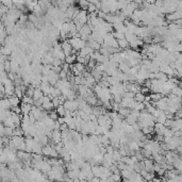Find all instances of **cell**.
Instances as JSON below:
<instances>
[{"mask_svg": "<svg viewBox=\"0 0 182 182\" xmlns=\"http://www.w3.org/2000/svg\"><path fill=\"white\" fill-rule=\"evenodd\" d=\"M62 49H63V52H64V54L66 56V58L75 53V50L73 49V47H71V45H70V43H69L68 40L62 43Z\"/></svg>", "mask_w": 182, "mask_h": 182, "instance_id": "6da1fadb", "label": "cell"}, {"mask_svg": "<svg viewBox=\"0 0 182 182\" xmlns=\"http://www.w3.org/2000/svg\"><path fill=\"white\" fill-rule=\"evenodd\" d=\"M52 142L54 145L62 144V132L60 130H53L52 132Z\"/></svg>", "mask_w": 182, "mask_h": 182, "instance_id": "7a4b0ae2", "label": "cell"}, {"mask_svg": "<svg viewBox=\"0 0 182 182\" xmlns=\"http://www.w3.org/2000/svg\"><path fill=\"white\" fill-rule=\"evenodd\" d=\"M32 106L31 104H27V103H23L20 104V109H21V114L23 115H29L32 111Z\"/></svg>", "mask_w": 182, "mask_h": 182, "instance_id": "3957f363", "label": "cell"}, {"mask_svg": "<svg viewBox=\"0 0 182 182\" xmlns=\"http://www.w3.org/2000/svg\"><path fill=\"white\" fill-rule=\"evenodd\" d=\"M1 110H12V106H11V102L8 98H3L1 99Z\"/></svg>", "mask_w": 182, "mask_h": 182, "instance_id": "277c9868", "label": "cell"}, {"mask_svg": "<svg viewBox=\"0 0 182 182\" xmlns=\"http://www.w3.org/2000/svg\"><path fill=\"white\" fill-rule=\"evenodd\" d=\"M9 100H10L11 102V106H12V108H17V106H20V99L18 98L17 96H12L10 97V98H8Z\"/></svg>", "mask_w": 182, "mask_h": 182, "instance_id": "5b68a950", "label": "cell"}, {"mask_svg": "<svg viewBox=\"0 0 182 182\" xmlns=\"http://www.w3.org/2000/svg\"><path fill=\"white\" fill-rule=\"evenodd\" d=\"M44 96H45V95H44L43 91H42L40 87L34 90V95H33V99H34V100H40V99H42Z\"/></svg>", "mask_w": 182, "mask_h": 182, "instance_id": "8992f818", "label": "cell"}, {"mask_svg": "<svg viewBox=\"0 0 182 182\" xmlns=\"http://www.w3.org/2000/svg\"><path fill=\"white\" fill-rule=\"evenodd\" d=\"M125 38H126L127 40H128V43H131V42H133V40H135L137 38V36L135 35V34H133V33L129 32V31H127L126 33H125Z\"/></svg>", "mask_w": 182, "mask_h": 182, "instance_id": "52a82bcc", "label": "cell"}, {"mask_svg": "<svg viewBox=\"0 0 182 182\" xmlns=\"http://www.w3.org/2000/svg\"><path fill=\"white\" fill-rule=\"evenodd\" d=\"M75 61H77V54L76 53H73V54H71V56L67 57L65 60V63H67L68 65H71L73 66V64H75Z\"/></svg>", "mask_w": 182, "mask_h": 182, "instance_id": "ba28073f", "label": "cell"}, {"mask_svg": "<svg viewBox=\"0 0 182 182\" xmlns=\"http://www.w3.org/2000/svg\"><path fill=\"white\" fill-rule=\"evenodd\" d=\"M118 47L119 49H127L128 47H130L129 43H128V40H126V38H124V40H118Z\"/></svg>", "mask_w": 182, "mask_h": 182, "instance_id": "9c48e42d", "label": "cell"}, {"mask_svg": "<svg viewBox=\"0 0 182 182\" xmlns=\"http://www.w3.org/2000/svg\"><path fill=\"white\" fill-rule=\"evenodd\" d=\"M145 99H146V96H145L144 94H142V93H137V94H135V97H134V100L137 101V102H143V103H144V102H145Z\"/></svg>", "mask_w": 182, "mask_h": 182, "instance_id": "30bf717a", "label": "cell"}, {"mask_svg": "<svg viewBox=\"0 0 182 182\" xmlns=\"http://www.w3.org/2000/svg\"><path fill=\"white\" fill-rule=\"evenodd\" d=\"M57 113L60 117H65V114H66V109L64 108V106H60L59 108L56 109Z\"/></svg>", "mask_w": 182, "mask_h": 182, "instance_id": "8fae6325", "label": "cell"}, {"mask_svg": "<svg viewBox=\"0 0 182 182\" xmlns=\"http://www.w3.org/2000/svg\"><path fill=\"white\" fill-rule=\"evenodd\" d=\"M112 33H113L114 37L116 38L117 40H124V38H125V34H124V33H121V32H117V31H115V32H112Z\"/></svg>", "mask_w": 182, "mask_h": 182, "instance_id": "7c38bea8", "label": "cell"}, {"mask_svg": "<svg viewBox=\"0 0 182 182\" xmlns=\"http://www.w3.org/2000/svg\"><path fill=\"white\" fill-rule=\"evenodd\" d=\"M78 4H79V7H80V9L86 11V10H87V8H89L90 2H87V1H80Z\"/></svg>", "mask_w": 182, "mask_h": 182, "instance_id": "4fadbf2b", "label": "cell"}]
</instances>
